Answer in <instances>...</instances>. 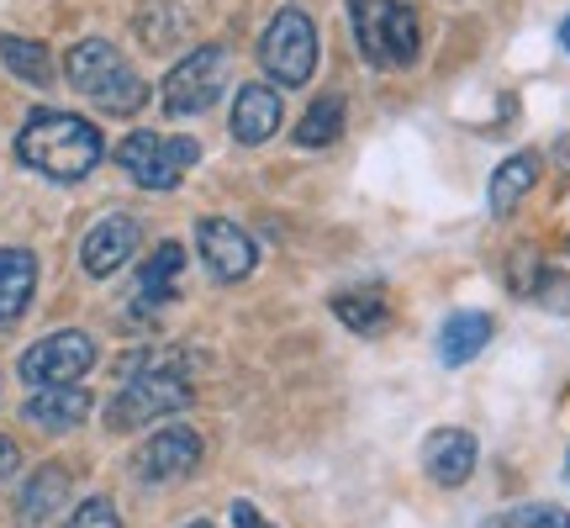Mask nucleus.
<instances>
[{"instance_id":"nucleus-1","label":"nucleus","mask_w":570,"mask_h":528,"mask_svg":"<svg viewBox=\"0 0 570 528\" xmlns=\"http://www.w3.org/2000/svg\"><path fill=\"white\" fill-rule=\"evenodd\" d=\"M17 159L48 180L75 185L106 159V143L96 123H85L75 111H32L17 133Z\"/></svg>"},{"instance_id":"nucleus-2","label":"nucleus","mask_w":570,"mask_h":528,"mask_svg":"<svg viewBox=\"0 0 570 528\" xmlns=\"http://www.w3.org/2000/svg\"><path fill=\"white\" fill-rule=\"evenodd\" d=\"M63 69H69V85H75L80 96H90L101 111H111V117H132V111L148 106V85H142V75L101 38L75 42Z\"/></svg>"},{"instance_id":"nucleus-3","label":"nucleus","mask_w":570,"mask_h":528,"mask_svg":"<svg viewBox=\"0 0 570 528\" xmlns=\"http://www.w3.org/2000/svg\"><path fill=\"white\" fill-rule=\"evenodd\" d=\"M348 27L365 63L375 69H407L417 63V11L407 0H348Z\"/></svg>"},{"instance_id":"nucleus-4","label":"nucleus","mask_w":570,"mask_h":528,"mask_svg":"<svg viewBox=\"0 0 570 528\" xmlns=\"http://www.w3.org/2000/svg\"><path fill=\"white\" fill-rule=\"evenodd\" d=\"M190 407V381H185L175 365H142L127 375V387L111 397L106 407V428L111 433H132V428L154 423V418H169V412H180Z\"/></svg>"},{"instance_id":"nucleus-5","label":"nucleus","mask_w":570,"mask_h":528,"mask_svg":"<svg viewBox=\"0 0 570 528\" xmlns=\"http://www.w3.org/2000/svg\"><path fill=\"white\" fill-rule=\"evenodd\" d=\"M202 159L196 138H169V133H127L117 143V164L142 185V190H175L185 169Z\"/></svg>"},{"instance_id":"nucleus-6","label":"nucleus","mask_w":570,"mask_h":528,"mask_svg":"<svg viewBox=\"0 0 570 528\" xmlns=\"http://www.w3.org/2000/svg\"><path fill=\"white\" fill-rule=\"evenodd\" d=\"M259 63H265V75L281 90H296V85L312 80V69H317V32H312L306 11H281L269 21L265 38H259Z\"/></svg>"},{"instance_id":"nucleus-7","label":"nucleus","mask_w":570,"mask_h":528,"mask_svg":"<svg viewBox=\"0 0 570 528\" xmlns=\"http://www.w3.org/2000/svg\"><path fill=\"white\" fill-rule=\"evenodd\" d=\"M227 85V48L223 42H202L196 53H185L169 75H164V111L169 117H196L223 96Z\"/></svg>"},{"instance_id":"nucleus-8","label":"nucleus","mask_w":570,"mask_h":528,"mask_svg":"<svg viewBox=\"0 0 570 528\" xmlns=\"http://www.w3.org/2000/svg\"><path fill=\"white\" fill-rule=\"evenodd\" d=\"M96 365V339L80 333V327H63V333H48L21 354V381L27 387H80V375Z\"/></svg>"},{"instance_id":"nucleus-9","label":"nucleus","mask_w":570,"mask_h":528,"mask_svg":"<svg viewBox=\"0 0 570 528\" xmlns=\"http://www.w3.org/2000/svg\"><path fill=\"white\" fill-rule=\"evenodd\" d=\"M202 454H206V444H202L196 428H185V423L159 428L154 439H142L138 444V454H132V476H138L142 487H169V481H185L190 470L202 466Z\"/></svg>"},{"instance_id":"nucleus-10","label":"nucleus","mask_w":570,"mask_h":528,"mask_svg":"<svg viewBox=\"0 0 570 528\" xmlns=\"http://www.w3.org/2000/svg\"><path fill=\"white\" fill-rule=\"evenodd\" d=\"M196 248H202V264L217 275V281H248L254 264H259V248L238 223L227 217H206L196 223Z\"/></svg>"},{"instance_id":"nucleus-11","label":"nucleus","mask_w":570,"mask_h":528,"mask_svg":"<svg viewBox=\"0 0 570 528\" xmlns=\"http://www.w3.org/2000/svg\"><path fill=\"white\" fill-rule=\"evenodd\" d=\"M138 238H142V227L127 217V212H111V217H101V223L85 233V244H80V264H85V275H96V281H106V275H117L132 254H138Z\"/></svg>"},{"instance_id":"nucleus-12","label":"nucleus","mask_w":570,"mask_h":528,"mask_svg":"<svg viewBox=\"0 0 570 528\" xmlns=\"http://www.w3.org/2000/svg\"><path fill=\"white\" fill-rule=\"evenodd\" d=\"M423 470L439 481V487H465L470 476H475V439H470L465 428H439V433H428Z\"/></svg>"},{"instance_id":"nucleus-13","label":"nucleus","mask_w":570,"mask_h":528,"mask_svg":"<svg viewBox=\"0 0 570 528\" xmlns=\"http://www.w3.org/2000/svg\"><path fill=\"white\" fill-rule=\"evenodd\" d=\"M281 117H285V101L269 90V85H244L238 101H233V138L244 148H259L281 133Z\"/></svg>"},{"instance_id":"nucleus-14","label":"nucleus","mask_w":570,"mask_h":528,"mask_svg":"<svg viewBox=\"0 0 570 528\" xmlns=\"http://www.w3.org/2000/svg\"><path fill=\"white\" fill-rule=\"evenodd\" d=\"M90 391L80 387H42L32 402H27V423L48 428V433H69V428H80L90 418Z\"/></svg>"},{"instance_id":"nucleus-15","label":"nucleus","mask_w":570,"mask_h":528,"mask_svg":"<svg viewBox=\"0 0 570 528\" xmlns=\"http://www.w3.org/2000/svg\"><path fill=\"white\" fill-rule=\"evenodd\" d=\"M38 291V260L27 248H0V327H11L32 306Z\"/></svg>"},{"instance_id":"nucleus-16","label":"nucleus","mask_w":570,"mask_h":528,"mask_svg":"<svg viewBox=\"0 0 570 528\" xmlns=\"http://www.w3.org/2000/svg\"><path fill=\"white\" fill-rule=\"evenodd\" d=\"M491 333H497V323H491L487 312H475V306H470V312H454L444 323V333H439V360H444V365H470V360L491 344Z\"/></svg>"},{"instance_id":"nucleus-17","label":"nucleus","mask_w":570,"mask_h":528,"mask_svg":"<svg viewBox=\"0 0 570 528\" xmlns=\"http://www.w3.org/2000/svg\"><path fill=\"white\" fill-rule=\"evenodd\" d=\"M180 270H185V248L180 244H159L148 254V264L138 270V306H169L175 302V285H180Z\"/></svg>"},{"instance_id":"nucleus-18","label":"nucleus","mask_w":570,"mask_h":528,"mask_svg":"<svg viewBox=\"0 0 570 528\" xmlns=\"http://www.w3.org/2000/svg\"><path fill=\"white\" fill-rule=\"evenodd\" d=\"M533 180H539V159L533 154H512L508 164H497V175H491V190H487V202L497 217H508L512 206L523 202L533 190Z\"/></svg>"},{"instance_id":"nucleus-19","label":"nucleus","mask_w":570,"mask_h":528,"mask_svg":"<svg viewBox=\"0 0 570 528\" xmlns=\"http://www.w3.org/2000/svg\"><path fill=\"white\" fill-rule=\"evenodd\" d=\"M63 491H69V470L63 466H42L27 491H21V528H38L42 518H53L63 502Z\"/></svg>"},{"instance_id":"nucleus-20","label":"nucleus","mask_w":570,"mask_h":528,"mask_svg":"<svg viewBox=\"0 0 570 528\" xmlns=\"http://www.w3.org/2000/svg\"><path fill=\"white\" fill-rule=\"evenodd\" d=\"M0 63L27 85H53V53L38 38H0Z\"/></svg>"},{"instance_id":"nucleus-21","label":"nucleus","mask_w":570,"mask_h":528,"mask_svg":"<svg viewBox=\"0 0 570 528\" xmlns=\"http://www.w3.org/2000/svg\"><path fill=\"white\" fill-rule=\"evenodd\" d=\"M333 312H338V323L354 327V333H386V323H391V306L375 285H370V291H344V296H333Z\"/></svg>"},{"instance_id":"nucleus-22","label":"nucleus","mask_w":570,"mask_h":528,"mask_svg":"<svg viewBox=\"0 0 570 528\" xmlns=\"http://www.w3.org/2000/svg\"><path fill=\"white\" fill-rule=\"evenodd\" d=\"M344 138V96H323L306 106V117L296 123V143L302 148H333Z\"/></svg>"},{"instance_id":"nucleus-23","label":"nucleus","mask_w":570,"mask_h":528,"mask_svg":"<svg viewBox=\"0 0 570 528\" xmlns=\"http://www.w3.org/2000/svg\"><path fill=\"white\" fill-rule=\"evenodd\" d=\"M497 528H570V512L554 508V502H523V508L502 512Z\"/></svg>"},{"instance_id":"nucleus-24","label":"nucleus","mask_w":570,"mask_h":528,"mask_svg":"<svg viewBox=\"0 0 570 528\" xmlns=\"http://www.w3.org/2000/svg\"><path fill=\"white\" fill-rule=\"evenodd\" d=\"M63 528H122V518H117V502H111V497H85L80 508L63 518Z\"/></svg>"},{"instance_id":"nucleus-25","label":"nucleus","mask_w":570,"mask_h":528,"mask_svg":"<svg viewBox=\"0 0 570 528\" xmlns=\"http://www.w3.org/2000/svg\"><path fill=\"white\" fill-rule=\"evenodd\" d=\"M539 281H544L539 254H533V248H518V254H512V291H523V296H529V291H539Z\"/></svg>"},{"instance_id":"nucleus-26","label":"nucleus","mask_w":570,"mask_h":528,"mask_svg":"<svg viewBox=\"0 0 570 528\" xmlns=\"http://www.w3.org/2000/svg\"><path fill=\"white\" fill-rule=\"evenodd\" d=\"M227 518H233V528H275L269 518H259V508H254V502H233V512H227Z\"/></svg>"},{"instance_id":"nucleus-27","label":"nucleus","mask_w":570,"mask_h":528,"mask_svg":"<svg viewBox=\"0 0 570 528\" xmlns=\"http://www.w3.org/2000/svg\"><path fill=\"white\" fill-rule=\"evenodd\" d=\"M17 466H21V449L11 439H0V476H11Z\"/></svg>"},{"instance_id":"nucleus-28","label":"nucleus","mask_w":570,"mask_h":528,"mask_svg":"<svg viewBox=\"0 0 570 528\" xmlns=\"http://www.w3.org/2000/svg\"><path fill=\"white\" fill-rule=\"evenodd\" d=\"M560 48H566V53H570V17L560 21Z\"/></svg>"},{"instance_id":"nucleus-29","label":"nucleus","mask_w":570,"mask_h":528,"mask_svg":"<svg viewBox=\"0 0 570 528\" xmlns=\"http://www.w3.org/2000/svg\"><path fill=\"white\" fill-rule=\"evenodd\" d=\"M185 528H212V524H185Z\"/></svg>"},{"instance_id":"nucleus-30","label":"nucleus","mask_w":570,"mask_h":528,"mask_svg":"<svg viewBox=\"0 0 570 528\" xmlns=\"http://www.w3.org/2000/svg\"><path fill=\"white\" fill-rule=\"evenodd\" d=\"M566 470H570V460H566Z\"/></svg>"}]
</instances>
